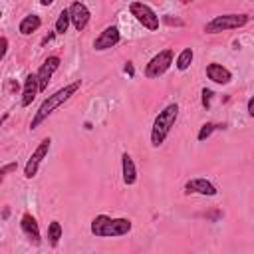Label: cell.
<instances>
[{
    "instance_id": "6da1fadb",
    "label": "cell",
    "mask_w": 254,
    "mask_h": 254,
    "mask_svg": "<svg viewBox=\"0 0 254 254\" xmlns=\"http://www.w3.org/2000/svg\"><path fill=\"white\" fill-rule=\"evenodd\" d=\"M79 85H81V81L79 79H75V81H71V83H67V85H64L62 89H58L56 93H52V95H48L42 103H40V107H38V111L34 113V117H32V121H30V129L34 131V129H38L60 105H64L71 95H75V91L79 89Z\"/></svg>"
},
{
    "instance_id": "7a4b0ae2",
    "label": "cell",
    "mask_w": 254,
    "mask_h": 254,
    "mask_svg": "<svg viewBox=\"0 0 254 254\" xmlns=\"http://www.w3.org/2000/svg\"><path fill=\"white\" fill-rule=\"evenodd\" d=\"M131 228L133 224L129 218H111L107 214H97L89 226L95 238H119V236L129 234Z\"/></svg>"
},
{
    "instance_id": "3957f363",
    "label": "cell",
    "mask_w": 254,
    "mask_h": 254,
    "mask_svg": "<svg viewBox=\"0 0 254 254\" xmlns=\"http://www.w3.org/2000/svg\"><path fill=\"white\" fill-rule=\"evenodd\" d=\"M177 117H179V103H169L159 111V115L155 117L153 127H151V145L153 147H161L165 143V139L169 137L171 129L177 123Z\"/></svg>"
},
{
    "instance_id": "277c9868",
    "label": "cell",
    "mask_w": 254,
    "mask_h": 254,
    "mask_svg": "<svg viewBox=\"0 0 254 254\" xmlns=\"http://www.w3.org/2000/svg\"><path fill=\"white\" fill-rule=\"evenodd\" d=\"M248 22H250L248 14H222V16H214L212 20H208L204 24V32L218 34V32H226V30H238V28L246 26Z\"/></svg>"
},
{
    "instance_id": "5b68a950",
    "label": "cell",
    "mask_w": 254,
    "mask_h": 254,
    "mask_svg": "<svg viewBox=\"0 0 254 254\" xmlns=\"http://www.w3.org/2000/svg\"><path fill=\"white\" fill-rule=\"evenodd\" d=\"M129 12H131V16H135V20L143 28H147L151 32L159 30V16H157V12L149 4H145V2H131L129 4Z\"/></svg>"
},
{
    "instance_id": "8992f818",
    "label": "cell",
    "mask_w": 254,
    "mask_h": 254,
    "mask_svg": "<svg viewBox=\"0 0 254 254\" xmlns=\"http://www.w3.org/2000/svg\"><path fill=\"white\" fill-rule=\"evenodd\" d=\"M171 64H173V50H161L145 65V77H149V79L161 77L171 67Z\"/></svg>"
},
{
    "instance_id": "52a82bcc",
    "label": "cell",
    "mask_w": 254,
    "mask_h": 254,
    "mask_svg": "<svg viewBox=\"0 0 254 254\" xmlns=\"http://www.w3.org/2000/svg\"><path fill=\"white\" fill-rule=\"evenodd\" d=\"M50 147H52V139H50V137H46V139H42V141L38 143V147L34 149V153L30 155V159H28L26 165H24V177H26V179H34V177H36V173H38L42 161H44V159L48 157V153H50Z\"/></svg>"
},
{
    "instance_id": "ba28073f",
    "label": "cell",
    "mask_w": 254,
    "mask_h": 254,
    "mask_svg": "<svg viewBox=\"0 0 254 254\" xmlns=\"http://www.w3.org/2000/svg\"><path fill=\"white\" fill-rule=\"evenodd\" d=\"M67 14H69V24L77 32L85 30V26L89 24V18H91V12L83 2H71L67 8Z\"/></svg>"
},
{
    "instance_id": "9c48e42d",
    "label": "cell",
    "mask_w": 254,
    "mask_h": 254,
    "mask_svg": "<svg viewBox=\"0 0 254 254\" xmlns=\"http://www.w3.org/2000/svg\"><path fill=\"white\" fill-rule=\"evenodd\" d=\"M119 42H121L119 28H117V26H107V28H105L103 32H99V36L93 40V50H95V52H105V50L115 48Z\"/></svg>"
},
{
    "instance_id": "30bf717a",
    "label": "cell",
    "mask_w": 254,
    "mask_h": 254,
    "mask_svg": "<svg viewBox=\"0 0 254 254\" xmlns=\"http://www.w3.org/2000/svg\"><path fill=\"white\" fill-rule=\"evenodd\" d=\"M60 58L58 56H48L46 60H44V64L40 65V69L36 71V79H38V87H40V91H44V89H48V83H50V79H52V75L56 73V69L60 67Z\"/></svg>"
},
{
    "instance_id": "8fae6325",
    "label": "cell",
    "mask_w": 254,
    "mask_h": 254,
    "mask_svg": "<svg viewBox=\"0 0 254 254\" xmlns=\"http://www.w3.org/2000/svg\"><path fill=\"white\" fill-rule=\"evenodd\" d=\"M185 192L187 194H200V196H216L218 189L214 183H210L208 179H190L185 183Z\"/></svg>"
},
{
    "instance_id": "7c38bea8",
    "label": "cell",
    "mask_w": 254,
    "mask_h": 254,
    "mask_svg": "<svg viewBox=\"0 0 254 254\" xmlns=\"http://www.w3.org/2000/svg\"><path fill=\"white\" fill-rule=\"evenodd\" d=\"M20 228H22V232L26 234V238L32 242V244H40L42 242V234H40V226H38V220L30 214V212H26V214H22V218H20Z\"/></svg>"
},
{
    "instance_id": "4fadbf2b",
    "label": "cell",
    "mask_w": 254,
    "mask_h": 254,
    "mask_svg": "<svg viewBox=\"0 0 254 254\" xmlns=\"http://www.w3.org/2000/svg\"><path fill=\"white\" fill-rule=\"evenodd\" d=\"M206 77H208L210 81L218 83V85H226V83H230L232 73H230V69H228V67H224L222 64L212 62V64H208V65H206Z\"/></svg>"
},
{
    "instance_id": "5bb4252c",
    "label": "cell",
    "mask_w": 254,
    "mask_h": 254,
    "mask_svg": "<svg viewBox=\"0 0 254 254\" xmlns=\"http://www.w3.org/2000/svg\"><path fill=\"white\" fill-rule=\"evenodd\" d=\"M40 93V87H38V79H36V73H28L26 79H24V87H22V107H28L32 105V101L36 99V95Z\"/></svg>"
},
{
    "instance_id": "9a60e30c",
    "label": "cell",
    "mask_w": 254,
    "mask_h": 254,
    "mask_svg": "<svg viewBox=\"0 0 254 254\" xmlns=\"http://www.w3.org/2000/svg\"><path fill=\"white\" fill-rule=\"evenodd\" d=\"M121 173H123V183L127 187H131V185L137 183V167H135V163H133V159H131L129 153H123L121 155Z\"/></svg>"
},
{
    "instance_id": "2e32d148",
    "label": "cell",
    "mask_w": 254,
    "mask_h": 254,
    "mask_svg": "<svg viewBox=\"0 0 254 254\" xmlns=\"http://www.w3.org/2000/svg\"><path fill=\"white\" fill-rule=\"evenodd\" d=\"M40 26H42V18H40L38 14H28V16L22 18L18 30H20L22 36H30V34H34L36 30H40Z\"/></svg>"
},
{
    "instance_id": "e0dca14e",
    "label": "cell",
    "mask_w": 254,
    "mask_h": 254,
    "mask_svg": "<svg viewBox=\"0 0 254 254\" xmlns=\"http://www.w3.org/2000/svg\"><path fill=\"white\" fill-rule=\"evenodd\" d=\"M192 58H194V52H192V48H185L179 56H177V62H175V65H177V69L179 71H185V69H189V65L192 64Z\"/></svg>"
},
{
    "instance_id": "ac0fdd59",
    "label": "cell",
    "mask_w": 254,
    "mask_h": 254,
    "mask_svg": "<svg viewBox=\"0 0 254 254\" xmlns=\"http://www.w3.org/2000/svg\"><path fill=\"white\" fill-rule=\"evenodd\" d=\"M62 234H64L62 224H60L58 220H52V222L48 224V242H50L52 246H58V242H60Z\"/></svg>"
},
{
    "instance_id": "d6986e66",
    "label": "cell",
    "mask_w": 254,
    "mask_h": 254,
    "mask_svg": "<svg viewBox=\"0 0 254 254\" xmlns=\"http://www.w3.org/2000/svg\"><path fill=\"white\" fill-rule=\"evenodd\" d=\"M67 28H69V14H67V8H64L62 12H60V16H58V20H56V34H65L67 32Z\"/></svg>"
},
{
    "instance_id": "ffe728a7",
    "label": "cell",
    "mask_w": 254,
    "mask_h": 254,
    "mask_svg": "<svg viewBox=\"0 0 254 254\" xmlns=\"http://www.w3.org/2000/svg\"><path fill=\"white\" fill-rule=\"evenodd\" d=\"M222 127H224V125H214V123H210V121H208V123H204V125L198 129L196 139H198V141H206V139L212 135V131H214V129H222Z\"/></svg>"
},
{
    "instance_id": "44dd1931",
    "label": "cell",
    "mask_w": 254,
    "mask_h": 254,
    "mask_svg": "<svg viewBox=\"0 0 254 254\" xmlns=\"http://www.w3.org/2000/svg\"><path fill=\"white\" fill-rule=\"evenodd\" d=\"M16 169H18V163H16V161H12V163H6V165H2V167H0V185H2V183H4V179H6V177H8L10 173H14Z\"/></svg>"
},
{
    "instance_id": "7402d4cb",
    "label": "cell",
    "mask_w": 254,
    "mask_h": 254,
    "mask_svg": "<svg viewBox=\"0 0 254 254\" xmlns=\"http://www.w3.org/2000/svg\"><path fill=\"white\" fill-rule=\"evenodd\" d=\"M200 103H202V107L204 109H210V101H212V89H208V87H202V91H200Z\"/></svg>"
},
{
    "instance_id": "603a6c76",
    "label": "cell",
    "mask_w": 254,
    "mask_h": 254,
    "mask_svg": "<svg viewBox=\"0 0 254 254\" xmlns=\"http://www.w3.org/2000/svg\"><path fill=\"white\" fill-rule=\"evenodd\" d=\"M6 52H8V38L0 36V62L6 58Z\"/></svg>"
},
{
    "instance_id": "cb8c5ba5",
    "label": "cell",
    "mask_w": 254,
    "mask_h": 254,
    "mask_svg": "<svg viewBox=\"0 0 254 254\" xmlns=\"http://www.w3.org/2000/svg\"><path fill=\"white\" fill-rule=\"evenodd\" d=\"M246 111H248L250 117H254V97L248 99V103H246Z\"/></svg>"
},
{
    "instance_id": "d4e9b609",
    "label": "cell",
    "mask_w": 254,
    "mask_h": 254,
    "mask_svg": "<svg viewBox=\"0 0 254 254\" xmlns=\"http://www.w3.org/2000/svg\"><path fill=\"white\" fill-rule=\"evenodd\" d=\"M125 73H127L129 77H133V75H135V67H133V64H131V62H127V64H125Z\"/></svg>"
},
{
    "instance_id": "484cf974",
    "label": "cell",
    "mask_w": 254,
    "mask_h": 254,
    "mask_svg": "<svg viewBox=\"0 0 254 254\" xmlns=\"http://www.w3.org/2000/svg\"><path fill=\"white\" fill-rule=\"evenodd\" d=\"M163 20H165V22H167V24H171V26H173V24H175V26H183V22H181V20H173V18H171V16H165V18H163Z\"/></svg>"
},
{
    "instance_id": "4316f807",
    "label": "cell",
    "mask_w": 254,
    "mask_h": 254,
    "mask_svg": "<svg viewBox=\"0 0 254 254\" xmlns=\"http://www.w3.org/2000/svg\"><path fill=\"white\" fill-rule=\"evenodd\" d=\"M54 36H56V32H50V34H48V36H46V38L42 40V46H46V44H50V42L54 40Z\"/></svg>"
},
{
    "instance_id": "83f0119b",
    "label": "cell",
    "mask_w": 254,
    "mask_h": 254,
    "mask_svg": "<svg viewBox=\"0 0 254 254\" xmlns=\"http://www.w3.org/2000/svg\"><path fill=\"white\" fill-rule=\"evenodd\" d=\"M2 216H4V218H8V216H10V208H4V212H2Z\"/></svg>"
},
{
    "instance_id": "f1b7e54d",
    "label": "cell",
    "mask_w": 254,
    "mask_h": 254,
    "mask_svg": "<svg viewBox=\"0 0 254 254\" xmlns=\"http://www.w3.org/2000/svg\"><path fill=\"white\" fill-rule=\"evenodd\" d=\"M40 4H42V6H50V4H52V0H42Z\"/></svg>"
},
{
    "instance_id": "f546056e",
    "label": "cell",
    "mask_w": 254,
    "mask_h": 254,
    "mask_svg": "<svg viewBox=\"0 0 254 254\" xmlns=\"http://www.w3.org/2000/svg\"><path fill=\"white\" fill-rule=\"evenodd\" d=\"M0 18H2V10H0Z\"/></svg>"
}]
</instances>
